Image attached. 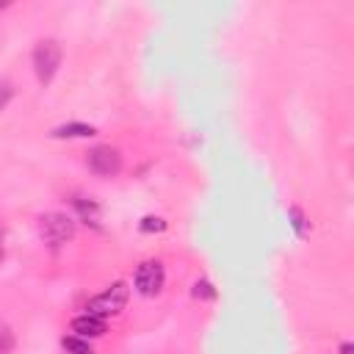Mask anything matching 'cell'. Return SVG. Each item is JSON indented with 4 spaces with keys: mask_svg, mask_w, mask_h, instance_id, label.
Instances as JSON below:
<instances>
[{
    "mask_svg": "<svg viewBox=\"0 0 354 354\" xmlns=\"http://www.w3.org/2000/svg\"><path fill=\"white\" fill-rule=\"evenodd\" d=\"M61 66V44L55 39H41L33 47V72L41 86H50Z\"/></svg>",
    "mask_w": 354,
    "mask_h": 354,
    "instance_id": "obj_1",
    "label": "cell"
},
{
    "mask_svg": "<svg viewBox=\"0 0 354 354\" xmlns=\"http://www.w3.org/2000/svg\"><path fill=\"white\" fill-rule=\"evenodd\" d=\"M127 299H130L127 282H113L111 288H105L100 296H94V299L86 304V313L100 315V318H111V315H119V313L124 310Z\"/></svg>",
    "mask_w": 354,
    "mask_h": 354,
    "instance_id": "obj_2",
    "label": "cell"
},
{
    "mask_svg": "<svg viewBox=\"0 0 354 354\" xmlns=\"http://www.w3.org/2000/svg\"><path fill=\"white\" fill-rule=\"evenodd\" d=\"M39 235L50 246H61L75 238V218L66 213H44L39 218Z\"/></svg>",
    "mask_w": 354,
    "mask_h": 354,
    "instance_id": "obj_3",
    "label": "cell"
},
{
    "mask_svg": "<svg viewBox=\"0 0 354 354\" xmlns=\"http://www.w3.org/2000/svg\"><path fill=\"white\" fill-rule=\"evenodd\" d=\"M166 282V271H163V263L160 260H144L138 268H136V277H133V285L141 296H158L160 288Z\"/></svg>",
    "mask_w": 354,
    "mask_h": 354,
    "instance_id": "obj_4",
    "label": "cell"
},
{
    "mask_svg": "<svg viewBox=\"0 0 354 354\" xmlns=\"http://www.w3.org/2000/svg\"><path fill=\"white\" fill-rule=\"evenodd\" d=\"M86 166L97 177H113L122 171V155L113 147H94L86 152Z\"/></svg>",
    "mask_w": 354,
    "mask_h": 354,
    "instance_id": "obj_5",
    "label": "cell"
},
{
    "mask_svg": "<svg viewBox=\"0 0 354 354\" xmlns=\"http://www.w3.org/2000/svg\"><path fill=\"white\" fill-rule=\"evenodd\" d=\"M69 329H72V335L88 340V337H102L105 329H108V324H105V318H100V315L83 313V315H75V318L69 321Z\"/></svg>",
    "mask_w": 354,
    "mask_h": 354,
    "instance_id": "obj_6",
    "label": "cell"
},
{
    "mask_svg": "<svg viewBox=\"0 0 354 354\" xmlns=\"http://www.w3.org/2000/svg\"><path fill=\"white\" fill-rule=\"evenodd\" d=\"M91 136H97V127L83 122H66L50 130V138H91Z\"/></svg>",
    "mask_w": 354,
    "mask_h": 354,
    "instance_id": "obj_7",
    "label": "cell"
},
{
    "mask_svg": "<svg viewBox=\"0 0 354 354\" xmlns=\"http://www.w3.org/2000/svg\"><path fill=\"white\" fill-rule=\"evenodd\" d=\"M75 210H77L80 221L100 227V207H97V202H91V199H75Z\"/></svg>",
    "mask_w": 354,
    "mask_h": 354,
    "instance_id": "obj_8",
    "label": "cell"
},
{
    "mask_svg": "<svg viewBox=\"0 0 354 354\" xmlns=\"http://www.w3.org/2000/svg\"><path fill=\"white\" fill-rule=\"evenodd\" d=\"M61 346H64L66 354H94L91 343H88L86 337H77V335H66V337L61 340Z\"/></svg>",
    "mask_w": 354,
    "mask_h": 354,
    "instance_id": "obj_9",
    "label": "cell"
},
{
    "mask_svg": "<svg viewBox=\"0 0 354 354\" xmlns=\"http://www.w3.org/2000/svg\"><path fill=\"white\" fill-rule=\"evenodd\" d=\"M288 221H290V227H293V232L299 235V238H304L307 235V230H310V221L304 218V213H301V207H288Z\"/></svg>",
    "mask_w": 354,
    "mask_h": 354,
    "instance_id": "obj_10",
    "label": "cell"
},
{
    "mask_svg": "<svg viewBox=\"0 0 354 354\" xmlns=\"http://www.w3.org/2000/svg\"><path fill=\"white\" fill-rule=\"evenodd\" d=\"M191 293H194V299H205V301H213V299H216V288H213V282H207V279H196Z\"/></svg>",
    "mask_w": 354,
    "mask_h": 354,
    "instance_id": "obj_11",
    "label": "cell"
},
{
    "mask_svg": "<svg viewBox=\"0 0 354 354\" xmlns=\"http://www.w3.org/2000/svg\"><path fill=\"white\" fill-rule=\"evenodd\" d=\"M141 232H163L166 230V221L160 216H144L141 224H138Z\"/></svg>",
    "mask_w": 354,
    "mask_h": 354,
    "instance_id": "obj_12",
    "label": "cell"
},
{
    "mask_svg": "<svg viewBox=\"0 0 354 354\" xmlns=\"http://www.w3.org/2000/svg\"><path fill=\"white\" fill-rule=\"evenodd\" d=\"M11 100V86L8 83H3L0 86V108H6V102Z\"/></svg>",
    "mask_w": 354,
    "mask_h": 354,
    "instance_id": "obj_13",
    "label": "cell"
},
{
    "mask_svg": "<svg viewBox=\"0 0 354 354\" xmlns=\"http://www.w3.org/2000/svg\"><path fill=\"white\" fill-rule=\"evenodd\" d=\"M8 346H11V337H8L6 332H0V354H3V351H6Z\"/></svg>",
    "mask_w": 354,
    "mask_h": 354,
    "instance_id": "obj_14",
    "label": "cell"
},
{
    "mask_svg": "<svg viewBox=\"0 0 354 354\" xmlns=\"http://www.w3.org/2000/svg\"><path fill=\"white\" fill-rule=\"evenodd\" d=\"M340 354H354V346L351 343H340Z\"/></svg>",
    "mask_w": 354,
    "mask_h": 354,
    "instance_id": "obj_15",
    "label": "cell"
},
{
    "mask_svg": "<svg viewBox=\"0 0 354 354\" xmlns=\"http://www.w3.org/2000/svg\"><path fill=\"white\" fill-rule=\"evenodd\" d=\"M0 263H3V246H0Z\"/></svg>",
    "mask_w": 354,
    "mask_h": 354,
    "instance_id": "obj_16",
    "label": "cell"
}]
</instances>
